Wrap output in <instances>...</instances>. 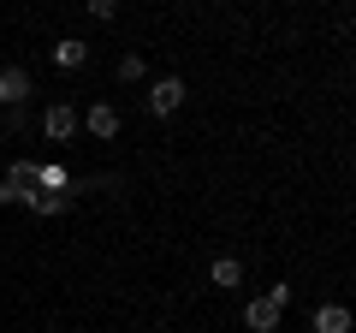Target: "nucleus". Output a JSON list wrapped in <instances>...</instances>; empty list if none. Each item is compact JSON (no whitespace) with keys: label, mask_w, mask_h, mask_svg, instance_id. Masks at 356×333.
Returning a JSON list of instances; mask_svg holds the SVG:
<instances>
[{"label":"nucleus","mask_w":356,"mask_h":333,"mask_svg":"<svg viewBox=\"0 0 356 333\" xmlns=\"http://www.w3.org/2000/svg\"><path fill=\"white\" fill-rule=\"evenodd\" d=\"M280 316H285V304H273L267 292L243 304V327H250V333H280Z\"/></svg>","instance_id":"1"},{"label":"nucleus","mask_w":356,"mask_h":333,"mask_svg":"<svg viewBox=\"0 0 356 333\" xmlns=\"http://www.w3.org/2000/svg\"><path fill=\"white\" fill-rule=\"evenodd\" d=\"M42 137H48V143H72L77 137V107L72 102H54L48 114H42Z\"/></svg>","instance_id":"2"},{"label":"nucleus","mask_w":356,"mask_h":333,"mask_svg":"<svg viewBox=\"0 0 356 333\" xmlns=\"http://www.w3.org/2000/svg\"><path fill=\"white\" fill-rule=\"evenodd\" d=\"M178 107H184V84H178V77H154V90H149V114H154V119H172Z\"/></svg>","instance_id":"3"},{"label":"nucleus","mask_w":356,"mask_h":333,"mask_svg":"<svg viewBox=\"0 0 356 333\" xmlns=\"http://www.w3.org/2000/svg\"><path fill=\"white\" fill-rule=\"evenodd\" d=\"M309 327H315V333H350V327H356V316H350L344 304H315Z\"/></svg>","instance_id":"4"},{"label":"nucleus","mask_w":356,"mask_h":333,"mask_svg":"<svg viewBox=\"0 0 356 333\" xmlns=\"http://www.w3.org/2000/svg\"><path fill=\"white\" fill-rule=\"evenodd\" d=\"M18 203H24L30 215H65V208H72L77 196H72V191H24Z\"/></svg>","instance_id":"5"},{"label":"nucleus","mask_w":356,"mask_h":333,"mask_svg":"<svg viewBox=\"0 0 356 333\" xmlns=\"http://www.w3.org/2000/svg\"><path fill=\"white\" fill-rule=\"evenodd\" d=\"M30 90H36V84H30V72H24V65H6V72H0V102H6V107L30 102Z\"/></svg>","instance_id":"6"},{"label":"nucleus","mask_w":356,"mask_h":333,"mask_svg":"<svg viewBox=\"0 0 356 333\" xmlns=\"http://www.w3.org/2000/svg\"><path fill=\"white\" fill-rule=\"evenodd\" d=\"M83 131H89V137H119V107L113 102H95L83 114Z\"/></svg>","instance_id":"7"},{"label":"nucleus","mask_w":356,"mask_h":333,"mask_svg":"<svg viewBox=\"0 0 356 333\" xmlns=\"http://www.w3.org/2000/svg\"><path fill=\"white\" fill-rule=\"evenodd\" d=\"M36 179H42V161H30V155H18L6 166V185H18V191H36Z\"/></svg>","instance_id":"8"},{"label":"nucleus","mask_w":356,"mask_h":333,"mask_svg":"<svg viewBox=\"0 0 356 333\" xmlns=\"http://www.w3.org/2000/svg\"><path fill=\"white\" fill-rule=\"evenodd\" d=\"M89 60V48L77 36H65V42H54V65H60V72H77V65Z\"/></svg>","instance_id":"9"},{"label":"nucleus","mask_w":356,"mask_h":333,"mask_svg":"<svg viewBox=\"0 0 356 333\" xmlns=\"http://www.w3.org/2000/svg\"><path fill=\"white\" fill-rule=\"evenodd\" d=\"M208 280H214V286H226V292H232V286L243 280V262H232V256H220L214 268H208Z\"/></svg>","instance_id":"10"},{"label":"nucleus","mask_w":356,"mask_h":333,"mask_svg":"<svg viewBox=\"0 0 356 333\" xmlns=\"http://www.w3.org/2000/svg\"><path fill=\"white\" fill-rule=\"evenodd\" d=\"M143 77H149L143 54H119V84H143Z\"/></svg>","instance_id":"11"},{"label":"nucleus","mask_w":356,"mask_h":333,"mask_svg":"<svg viewBox=\"0 0 356 333\" xmlns=\"http://www.w3.org/2000/svg\"><path fill=\"white\" fill-rule=\"evenodd\" d=\"M36 185H48V191H65L72 179H65V166H42V179H36Z\"/></svg>","instance_id":"12"},{"label":"nucleus","mask_w":356,"mask_h":333,"mask_svg":"<svg viewBox=\"0 0 356 333\" xmlns=\"http://www.w3.org/2000/svg\"><path fill=\"white\" fill-rule=\"evenodd\" d=\"M83 6H89V18H102V24L119 13V0H83Z\"/></svg>","instance_id":"13"},{"label":"nucleus","mask_w":356,"mask_h":333,"mask_svg":"<svg viewBox=\"0 0 356 333\" xmlns=\"http://www.w3.org/2000/svg\"><path fill=\"white\" fill-rule=\"evenodd\" d=\"M18 196H24L18 185H0V208H6V203H18Z\"/></svg>","instance_id":"14"}]
</instances>
